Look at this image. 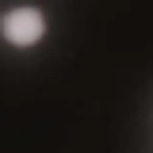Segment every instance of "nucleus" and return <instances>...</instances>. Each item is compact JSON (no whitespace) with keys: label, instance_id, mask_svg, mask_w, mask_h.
<instances>
[{"label":"nucleus","instance_id":"obj_1","mask_svg":"<svg viewBox=\"0 0 153 153\" xmlns=\"http://www.w3.org/2000/svg\"><path fill=\"white\" fill-rule=\"evenodd\" d=\"M0 31H4V38L12 46H35L46 35V19H42L38 8H12L0 19Z\"/></svg>","mask_w":153,"mask_h":153}]
</instances>
